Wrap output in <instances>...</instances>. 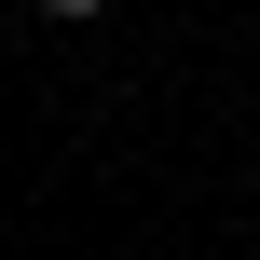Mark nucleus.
<instances>
[{
	"instance_id": "1",
	"label": "nucleus",
	"mask_w": 260,
	"mask_h": 260,
	"mask_svg": "<svg viewBox=\"0 0 260 260\" xmlns=\"http://www.w3.org/2000/svg\"><path fill=\"white\" fill-rule=\"evenodd\" d=\"M41 14H55V27H82V14H96V0H41Z\"/></svg>"
}]
</instances>
